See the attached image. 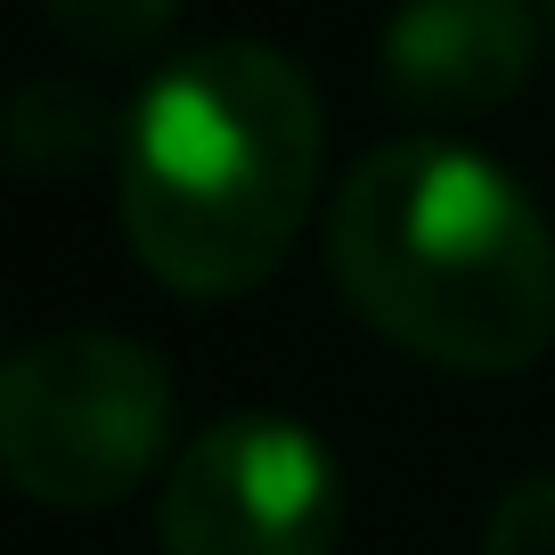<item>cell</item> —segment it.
I'll list each match as a JSON object with an SVG mask.
<instances>
[{
  "instance_id": "obj_1",
  "label": "cell",
  "mask_w": 555,
  "mask_h": 555,
  "mask_svg": "<svg viewBox=\"0 0 555 555\" xmlns=\"http://www.w3.org/2000/svg\"><path fill=\"white\" fill-rule=\"evenodd\" d=\"M327 172L319 82L270 41H205L122 106L115 212L164 295L237 302L295 254Z\"/></svg>"
},
{
  "instance_id": "obj_2",
  "label": "cell",
  "mask_w": 555,
  "mask_h": 555,
  "mask_svg": "<svg viewBox=\"0 0 555 555\" xmlns=\"http://www.w3.org/2000/svg\"><path fill=\"white\" fill-rule=\"evenodd\" d=\"M327 270L392 351L441 376H522L555 351V229L482 147L409 131L327 205Z\"/></svg>"
},
{
  "instance_id": "obj_3",
  "label": "cell",
  "mask_w": 555,
  "mask_h": 555,
  "mask_svg": "<svg viewBox=\"0 0 555 555\" xmlns=\"http://www.w3.org/2000/svg\"><path fill=\"white\" fill-rule=\"evenodd\" d=\"M172 450V367L139 335L57 327L0 367V466L34 506H122Z\"/></svg>"
},
{
  "instance_id": "obj_4",
  "label": "cell",
  "mask_w": 555,
  "mask_h": 555,
  "mask_svg": "<svg viewBox=\"0 0 555 555\" xmlns=\"http://www.w3.org/2000/svg\"><path fill=\"white\" fill-rule=\"evenodd\" d=\"M344 474L335 450L278 409H229L164 466V555H335Z\"/></svg>"
},
{
  "instance_id": "obj_5",
  "label": "cell",
  "mask_w": 555,
  "mask_h": 555,
  "mask_svg": "<svg viewBox=\"0 0 555 555\" xmlns=\"http://www.w3.org/2000/svg\"><path fill=\"white\" fill-rule=\"evenodd\" d=\"M531 0H400L376 34V82L425 122H466L506 106L539 57Z\"/></svg>"
},
{
  "instance_id": "obj_6",
  "label": "cell",
  "mask_w": 555,
  "mask_h": 555,
  "mask_svg": "<svg viewBox=\"0 0 555 555\" xmlns=\"http://www.w3.org/2000/svg\"><path fill=\"white\" fill-rule=\"evenodd\" d=\"M99 147H106V106L90 90L57 82V74H34L17 90V106H9V156H17V172H34V180L82 172Z\"/></svg>"
},
{
  "instance_id": "obj_7",
  "label": "cell",
  "mask_w": 555,
  "mask_h": 555,
  "mask_svg": "<svg viewBox=\"0 0 555 555\" xmlns=\"http://www.w3.org/2000/svg\"><path fill=\"white\" fill-rule=\"evenodd\" d=\"M41 9L82 57H139L180 25L189 0H41Z\"/></svg>"
},
{
  "instance_id": "obj_8",
  "label": "cell",
  "mask_w": 555,
  "mask_h": 555,
  "mask_svg": "<svg viewBox=\"0 0 555 555\" xmlns=\"http://www.w3.org/2000/svg\"><path fill=\"white\" fill-rule=\"evenodd\" d=\"M482 555H555V474H531L490 506Z\"/></svg>"
},
{
  "instance_id": "obj_9",
  "label": "cell",
  "mask_w": 555,
  "mask_h": 555,
  "mask_svg": "<svg viewBox=\"0 0 555 555\" xmlns=\"http://www.w3.org/2000/svg\"><path fill=\"white\" fill-rule=\"evenodd\" d=\"M539 9H547V34H555V0H539Z\"/></svg>"
}]
</instances>
